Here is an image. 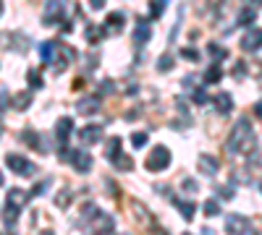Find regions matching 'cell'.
I'll use <instances>...</instances> for the list:
<instances>
[{"mask_svg":"<svg viewBox=\"0 0 262 235\" xmlns=\"http://www.w3.org/2000/svg\"><path fill=\"white\" fill-rule=\"evenodd\" d=\"M254 115H257L259 120H262V102H257V104H254Z\"/></svg>","mask_w":262,"mask_h":235,"instance_id":"obj_36","label":"cell"},{"mask_svg":"<svg viewBox=\"0 0 262 235\" xmlns=\"http://www.w3.org/2000/svg\"><path fill=\"white\" fill-rule=\"evenodd\" d=\"M29 104H32V92H21V94L14 97V108L16 110H27Z\"/></svg>","mask_w":262,"mask_h":235,"instance_id":"obj_19","label":"cell"},{"mask_svg":"<svg viewBox=\"0 0 262 235\" xmlns=\"http://www.w3.org/2000/svg\"><path fill=\"white\" fill-rule=\"evenodd\" d=\"M168 164H170V152L165 146H155L150 152V157H147V170H152V172L165 170Z\"/></svg>","mask_w":262,"mask_h":235,"instance_id":"obj_2","label":"cell"},{"mask_svg":"<svg viewBox=\"0 0 262 235\" xmlns=\"http://www.w3.org/2000/svg\"><path fill=\"white\" fill-rule=\"evenodd\" d=\"M113 164H116L118 170H131V168H134V160L126 157V154H118L116 160H113Z\"/></svg>","mask_w":262,"mask_h":235,"instance_id":"obj_21","label":"cell"},{"mask_svg":"<svg viewBox=\"0 0 262 235\" xmlns=\"http://www.w3.org/2000/svg\"><path fill=\"white\" fill-rule=\"evenodd\" d=\"M76 108H79V112H82V115H92V112H97V108H100V100H97V97H84L82 102L76 104Z\"/></svg>","mask_w":262,"mask_h":235,"instance_id":"obj_15","label":"cell"},{"mask_svg":"<svg viewBox=\"0 0 262 235\" xmlns=\"http://www.w3.org/2000/svg\"><path fill=\"white\" fill-rule=\"evenodd\" d=\"M89 8H92V10H100V8H105V0H89Z\"/></svg>","mask_w":262,"mask_h":235,"instance_id":"obj_33","label":"cell"},{"mask_svg":"<svg viewBox=\"0 0 262 235\" xmlns=\"http://www.w3.org/2000/svg\"><path fill=\"white\" fill-rule=\"evenodd\" d=\"M181 55H184V58H191V60H194V58H197V52H194V50H184Z\"/></svg>","mask_w":262,"mask_h":235,"instance_id":"obj_37","label":"cell"},{"mask_svg":"<svg viewBox=\"0 0 262 235\" xmlns=\"http://www.w3.org/2000/svg\"><path fill=\"white\" fill-rule=\"evenodd\" d=\"M262 47V29H249L241 37V50L246 52H257Z\"/></svg>","mask_w":262,"mask_h":235,"instance_id":"obj_6","label":"cell"},{"mask_svg":"<svg viewBox=\"0 0 262 235\" xmlns=\"http://www.w3.org/2000/svg\"><path fill=\"white\" fill-rule=\"evenodd\" d=\"M163 10H165V0H152V6H150V16H152V18H160V16H163Z\"/></svg>","mask_w":262,"mask_h":235,"instance_id":"obj_24","label":"cell"},{"mask_svg":"<svg viewBox=\"0 0 262 235\" xmlns=\"http://www.w3.org/2000/svg\"><path fill=\"white\" fill-rule=\"evenodd\" d=\"M68 160H71L76 172H89V170H92V157H89L87 149H74V154Z\"/></svg>","mask_w":262,"mask_h":235,"instance_id":"obj_5","label":"cell"},{"mask_svg":"<svg viewBox=\"0 0 262 235\" xmlns=\"http://www.w3.org/2000/svg\"><path fill=\"white\" fill-rule=\"evenodd\" d=\"M71 131H74V120H71V118H61V120L55 123V138H58L61 144H66V138L71 136Z\"/></svg>","mask_w":262,"mask_h":235,"instance_id":"obj_9","label":"cell"},{"mask_svg":"<svg viewBox=\"0 0 262 235\" xmlns=\"http://www.w3.org/2000/svg\"><path fill=\"white\" fill-rule=\"evenodd\" d=\"M176 206H178L181 214H184V220H186V222L194 220V212H197V206H194V204H189V202H181V198H176Z\"/></svg>","mask_w":262,"mask_h":235,"instance_id":"obj_17","label":"cell"},{"mask_svg":"<svg viewBox=\"0 0 262 235\" xmlns=\"http://www.w3.org/2000/svg\"><path fill=\"white\" fill-rule=\"evenodd\" d=\"M100 37H102L100 29H87V40H89V42H97Z\"/></svg>","mask_w":262,"mask_h":235,"instance_id":"obj_32","label":"cell"},{"mask_svg":"<svg viewBox=\"0 0 262 235\" xmlns=\"http://www.w3.org/2000/svg\"><path fill=\"white\" fill-rule=\"evenodd\" d=\"M150 37H152L150 21H147V18H139V21H136V29H134V42H136V44H144V42H150Z\"/></svg>","mask_w":262,"mask_h":235,"instance_id":"obj_8","label":"cell"},{"mask_svg":"<svg viewBox=\"0 0 262 235\" xmlns=\"http://www.w3.org/2000/svg\"><path fill=\"white\" fill-rule=\"evenodd\" d=\"M194 102H207V94H204V92H194Z\"/></svg>","mask_w":262,"mask_h":235,"instance_id":"obj_34","label":"cell"},{"mask_svg":"<svg viewBox=\"0 0 262 235\" xmlns=\"http://www.w3.org/2000/svg\"><path fill=\"white\" fill-rule=\"evenodd\" d=\"M204 214H207V217H215V214H220V204L218 202H215V198H210V202H204Z\"/></svg>","mask_w":262,"mask_h":235,"instance_id":"obj_23","label":"cell"},{"mask_svg":"<svg viewBox=\"0 0 262 235\" xmlns=\"http://www.w3.org/2000/svg\"><path fill=\"white\" fill-rule=\"evenodd\" d=\"M16 217H19V206H14V204H6V228H11L16 222Z\"/></svg>","mask_w":262,"mask_h":235,"instance_id":"obj_22","label":"cell"},{"mask_svg":"<svg viewBox=\"0 0 262 235\" xmlns=\"http://www.w3.org/2000/svg\"><path fill=\"white\" fill-rule=\"evenodd\" d=\"M55 50H58V55H61V58H58V63H55V66H58V70H63V68L76 58V52H74L68 44H63V42H58V47H55Z\"/></svg>","mask_w":262,"mask_h":235,"instance_id":"obj_12","label":"cell"},{"mask_svg":"<svg viewBox=\"0 0 262 235\" xmlns=\"http://www.w3.org/2000/svg\"><path fill=\"white\" fill-rule=\"evenodd\" d=\"M254 16H257V14H254L252 8H244L241 14H238V21H241V24H252V21H254Z\"/></svg>","mask_w":262,"mask_h":235,"instance_id":"obj_30","label":"cell"},{"mask_svg":"<svg viewBox=\"0 0 262 235\" xmlns=\"http://www.w3.org/2000/svg\"><path fill=\"white\" fill-rule=\"evenodd\" d=\"M184 188L186 191H197V183L194 180H184Z\"/></svg>","mask_w":262,"mask_h":235,"instance_id":"obj_35","label":"cell"},{"mask_svg":"<svg viewBox=\"0 0 262 235\" xmlns=\"http://www.w3.org/2000/svg\"><path fill=\"white\" fill-rule=\"evenodd\" d=\"M220 78H223V70H220L218 63H215V66L207 68V74H204V84H218Z\"/></svg>","mask_w":262,"mask_h":235,"instance_id":"obj_18","label":"cell"},{"mask_svg":"<svg viewBox=\"0 0 262 235\" xmlns=\"http://www.w3.org/2000/svg\"><path fill=\"white\" fill-rule=\"evenodd\" d=\"M225 230L228 232H252V222L249 217H241V214H228L225 217Z\"/></svg>","mask_w":262,"mask_h":235,"instance_id":"obj_4","label":"cell"},{"mask_svg":"<svg viewBox=\"0 0 262 235\" xmlns=\"http://www.w3.org/2000/svg\"><path fill=\"white\" fill-rule=\"evenodd\" d=\"M197 164H199V170H202L204 175H210V178H212L215 172H218V160L210 157V154H199Z\"/></svg>","mask_w":262,"mask_h":235,"instance_id":"obj_13","label":"cell"},{"mask_svg":"<svg viewBox=\"0 0 262 235\" xmlns=\"http://www.w3.org/2000/svg\"><path fill=\"white\" fill-rule=\"evenodd\" d=\"M257 146V136L252 131V126H249L246 118H241L236 126H233V131H231V138H228V144H225V149L231 152H244V154H252Z\"/></svg>","mask_w":262,"mask_h":235,"instance_id":"obj_1","label":"cell"},{"mask_svg":"<svg viewBox=\"0 0 262 235\" xmlns=\"http://www.w3.org/2000/svg\"><path fill=\"white\" fill-rule=\"evenodd\" d=\"M102 138V128L100 126H84L82 131H79V141H82V144H97V141Z\"/></svg>","mask_w":262,"mask_h":235,"instance_id":"obj_7","label":"cell"},{"mask_svg":"<svg viewBox=\"0 0 262 235\" xmlns=\"http://www.w3.org/2000/svg\"><path fill=\"white\" fill-rule=\"evenodd\" d=\"M27 78H29V84H32L34 89H40V86H42V76H40V70H29Z\"/></svg>","mask_w":262,"mask_h":235,"instance_id":"obj_29","label":"cell"},{"mask_svg":"<svg viewBox=\"0 0 262 235\" xmlns=\"http://www.w3.org/2000/svg\"><path fill=\"white\" fill-rule=\"evenodd\" d=\"M249 3H262V0H249Z\"/></svg>","mask_w":262,"mask_h":235,"instance_id":"obj_38","label":"cell"},{"mask_svg":"<svg viewBox=\"0 0 262 235\" xmlns=\"http://www.w3.org/2000/svg\"><path fill=\"white\" fill-rule=\"evenodd\" d=\"M27 202H29V194H27V191H21V188H11V191H8V204L24 206Z\"/></svg>","mask_w":262,"mask_h":235,"instance_id":"obj_16","label":"cell"},{"mask_svg":"<svg viewBox=\"0 0 262 235\" xmlns=\"http://www.w3.org/2000/svg\"><path fill=\"white\" fill-rule=\"evenodd\" d=\"M259 188H262V186H259Z\"/></svg>","mask_w":262,"mask_h":235,"instance_id":"obj_39","label":"cell"},{"mask_svg":"<svg viewBox=\"0 0 262 235\" xmlns=\"http://www.w3.org/2000/svg\"><path fill=\"white\" fill-rule=\"evenodd\" d=\"M131 144H134V146H144V144H147V134H144V131H134V134H131Z\"/></svg>","mask_w":262,"mask_h":235,"instance_id":"obj_28","label":"cell"},{"mask_svg":"<svg viewBox=\"0 0 262 235\" xmlns=\"http://www.w3.org/2000/svg\"><path fill=\"white\" fill-rule=\"evenodd\" d=\"M68 202H71V191H63V194H58V198H55V204H58L61 209L68 206Z\"/></svg>","mask_w":262,"mask_h":235,"instance_id":"obj_31","label":"cell"},{"mask_svg":"<svg viewBox=\"0 0 262 235\" xmlns=\"http://www.w3.org/2000/svg\"><path fill=\"white\" fill-rule=\"evenodd\" d=\"M121 29H123V14H110L105 18V32L108 34H121Z\"/></svg>","mask_w":262,"mask_h":235,"instance_id":"obj_14","label":"cell"},{"mask_svg":"<svg viewBox=\"0 0 262 235\" xmlns=\"http://www.w3.org/2000/svg\"><path fill=\"white\" fill-rule=\"evenodd\" d=\"M121 154V138L118 136H113V138H108V160L113 162Z\"/></svg>","mask_w":262,"mask_h":235,"instance_id":"obj_20","label":"cell"},{"mask_svg":"<svg viewBox=\"0 0 262 235\" xmlns=\"http://www.w3.org/2000/svg\"><path fill=\"white\" fill-rule=\"evenodd\" d=\"M6 164H8V168L14 170V172L24 175V178H29V175H34V170H37V168H34V164H32L29 160L19 157V154H8V157H6Z\"/></svg>","mask_w":262,"mask_h":235,"instance_id":"obj_3","label":"cell"},{"mask_svg":"<svg viewBox=\"0 0 262 235\" xmlns=\"http://www.w3.org/2000/svg\"><path fill=\"white\" fill-rule=\"evenodd\" d=\"M63 10H66L63 0H50V3L45 6V24H50V18H61Z\"/></svg>","mask_w":262,"mask_h":235,"instance_id":"obj_10","label":"cell"},{"mask_svg":"<svg viewBox=\"0 0 262 235\" xmlns=\"http://www.w3.org/2000/svg\"><path fill=\"white\" fill-rule=\"evenodd\" d=\"M210 55L215 60H223V58L228 55V50H225V47H218V44H210Z\"/></svg>","mask_w":262,"mask_h":235,"instance_id":"obj_26","label":"cell"},{"mask_svg":"<svg viewBox=\"0 0 262 235\" xmlns=\"http://www.w3.org/2000/svg\"><path fill=\"white\" fill-rule=\"evenodd\" d=\"M157 68H160L163 74H168V70L173 68V58H170V55H163L160 60H157Z\"/></svg>","mask_w":262,"mask_h":235,"instance_id":"obj_25","label":"cell"},{"mask_svg":"<svg viewBox=\"0 0 262 235\" xmlns=\"http://www.w3.org/2000/svg\"><path fill=\"white\" fill-rule=\"evenodd\" d=\"M215 110H218L220 115H228L233 110V97L228 92H220L218 97H215Z\"/></svg>","mask_w":262,"mask_h":235,"instance_id":"obj_11","label":"cell"},{"mask_svg":"<svg viewBox=\"0 0 262 235\" xmlns=\"http://www.w3.org/2000/svg\"><path fill=\"white\" fill-rule=\"evenodd\" d=\"M21 138H24L27 144H34V146H40V136L34 134V131H24V134H21ZM40 152H42V146H40Z\"/></svg>","mask_w":262,"mask_h":235,"instance_id":"obj_27","label":"cell"}]
</instances>
